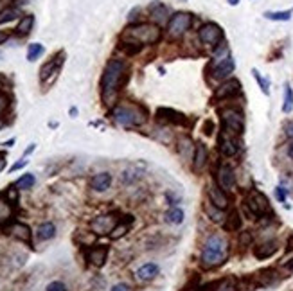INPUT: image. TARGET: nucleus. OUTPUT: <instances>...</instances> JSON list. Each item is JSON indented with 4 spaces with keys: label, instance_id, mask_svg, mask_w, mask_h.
<instances>
[{
    "label": "nucleus",
    "instance_id": "1",
    "mask_svg": "<svg viewBox=\"0 0 293 291\" xmlns=\"http://www.w3.org/2000/svg\"><path fill=\"white\" fill-rule=\"evenodd\" d=\"M162 36V31L157 24H132L121 34V47L128 54H135L144 45H155Z\"/></svg>",
    "mask_w": 293,
    "mask_h": 291
},
{
    "label": "nucleus",
    "instance_id": "2",
    "mask_svg": "<svg viewBox=\"0 0 293 291\" xmlns=\"http://www.w3.org/2000/svg\"><path fill=\"white\" fill-rule=\"evenodd\" d=\"M126 78H128V63L119 57H111L104 67L103 78H101V97L104 104L108 106L115 104V99Z\"/></svg>",
    "mask_w": 293,
    "mask_h": 291
},
{
    "label": "nucleus",
    "instance_id": "3",
    "mask_svg": "<svg viewBox=\"0 0 293 291\" xmlns=\"http://www.w3.org/2000/svg\"><path fill=\"white\" fill-rule=\"evenodd\" d=\"M228 257V243L218 234H212L207 238L205 245L200 254V264L205 270H214L221 264L227 263Z\"/></svg>",
    "mask_w": 293,
    "mask_h": 291
},
{
    "label": "nucleus",
    "instance_id": "4",
    "mask_svg": "<svg viewBox=\"0 0 293 291\" xmlns=\"http://www.w3.org/2000/svg\"><path fill=\"white\" fill-rule=\"evenodd\" d=\"M111 119L117 126L133 130V128H141L148 121V111L139 104L132 103H121L111 108Z\"/></svg>",
    "mask_w": 293,
    "mask_h": 291
},
{
    "label": "nucleus",
    "instance_id": "5",
    "mask_svg": "<svg viewBox=\"0 0 293 291\" xmlns=\"http://www.w3.org/2000/svg\"><path fill=\"white\" fill-rule=\"evenodd\" d=\"M221 123L225 132L238 137L243 135L245 119H243V113L238 108H225V110H221Z\"/></svg>",
    "mask_w": 293,
    "mask_h": 291
},
{
    "label": "nucleus",
    "instance_id": "6",
    "mask_svg": "<svg viewBox=\"0 0 293 291\" xmlns=\"http://www.w3.org/2000/svg\"><path fill=\"white\" fill-rule=\"evenodd\" d=\"M198 40L202 41L203 45L216 49L219 43L225 41V34H223V29L219 27L218 24L209 22V24L202 25V27L198 29Z\"/></svg>",
    "mask_w": 293,
    "mask_h": 291
},
{
    "label": "nucleus",
    "instance_id": "7",
    "mask_svg": "<svg viewBox=\"0 0 293 291\" xmlns=\"http://www.w3.org/2000/svg\"><path fill=\"white\" fill-rule=\"evenodd\" d=\"M193 18L191 13H174L167 22V34L171 38H182L193 25Z\"/></svg>",
    "mask_w": 293,
    "mask_h": 291
},
{
    "label": "nucleus",
    "instance_id": "8",
    "mask_svg": "<svg viewBox=\"0 0 293 291\" xmlns=\"http://www.w3.org/2000/svg\"><path fill=\"white\" fill-rule=\"evenodd\" d=\"M245 207H247L248 212L256 217H263L264 214L270 212L268 198L264 196L263 193H259V191H250L248 193L247 200H245Z\"/></svg>",
    "mask_w": 293,
    "mask_h": 291
},
{
    "label": "nucleus",
    "instance_id": "9",
    "mask_svg": "<svg viewBox=\"0 0 293 291\" xmlns=\"http://www.w3.org/2000/svg\"><path fill=\"white\" fill-rule=\"evenodd\" d=\"M63 57H65V54L63 52H58L56 56L52 57V60H49V62L45 63V65L40 69V79L41 83H45V85H50V83L54 81V79L58 78L60 70H62V65H63Z\"/></svg>",
    "mask_w": 293,
    "mask_h": 291
},
{
    "label": "nucleus",
    "instance_id": "10",
    "mask_svg": "<svg viewBox=\"0 0 293 291\" xmlns=\"http://www.w3.org/2000/svg\"><path fill=\"white\" fill-rule=\"evenodd\" d=\"M219 153H221L225 158H232L240 153V142H238V135H232V133L221 130L218 139Z\"/></svg>",
    "mask_w": 293,
    "mask_h": 291
},
{
    "label": "nucleus",
    "instance_id": "11",
    "mask_svg": "<svg viewBox=\"0 0 293 291\" xmlns=\"http://www.w3.org/2000/svg\"><path fill=\"white\" fill-rule=\"evenodd\" d=\"M216 184L223 191H232L236 187V172L228 164H221L216 171Z\"/></svg>",
    "mask_w": 293,
    "mask_h": 291
},
{
    "label": "nucleus",
    "instance_id": "12",
    "mask_svg": "<svg viewBox=\"0 0 293 291\" xmlns=\"http://www.w3.org/2000/svg\"><path fill=\"white\" fill-rule=\"evenodd\" d=\"M234 69H236L234 57L228 54V56H225L223 60H218V62L214 63V67H212V78L214 79H227V78H230Z\"/></svg>",
    "mask_w": 293,
    "mask_h": 291
},
{
    "label": "nucleus",
    "instance_id": "13",
    "mask_svg": "<svg viewBox=\"0 0 293 291\" xmlns=\"http://www.w3.org/2000/svg\"><path fill=\"white\" fill-rule=\"evenodd\" d=\"M115 225H117V217H113L111 214H106V216L95 217L94 221H92V230L97 236H110V232L115 228Z\"/></svg>",
    "mask_w": 293,
    "mask_h": 291
},
{
    "label": "nucleus",
    "instance_id": "14",
    "mask_svg": "<svg viewBox=\"0 0 293 291\" xmlns=\"http://www.w3.org/2000/svg\"><path fill=\"white\" fill-rule=\"evenodd\" d=\"M15 217V203L6 196V193H0V228L11 225Z\"/></svg>",
    "mask_w": 293,
    "mask_h": 291
},
{
    "label": "nucleus",
    "instance_id": "15",
    "mask_svg": "<svg viewBox=\"0 0 293 291\" xmlns=\"http://www.w3.org/2000/svg\"><path fill=\"white\" fill-rule=\"evenodd\" d=\"M207 193H209V201H211L214 207H218V209L225 210L228 207V203H230L227 193H225V191H223V189L219 187L218 184H211V185H209Z\"/></svg>",
    "mask_w": 293,
    "mask_h": 291
},
{
    "label": "nucleus",
    "instance_id": "16",
    "mask_svg": "<svg viewBox=\"0 0 293 291\" xmlns=\"http://www.w3.org/2000/svg\"><path fill=\"white\" fill-rule=\"evenodd\" d=\"M85 255H87V261L92 266L101 268V266H104V263H106V259H108V246L95 245V246H92V248H88Z\"/></svg>",
    "mask_w": 293,
    "mask_h": 291
},
{
    "label": "nucleus",
    "instance_id": "17",
    "mask_svg": "<svg viewBox=\"0 0 293 291\" xmlns=\"http://www.w3.org/2000/svg\"><path fill=\"white\" fill-rule=\"evenodd\" d=\"M209 162V149L203 142L194 144V153H193V169L196 172L203 171Z\"/></svg>",
    "mask_w": 293,
    "mask_h": 291
},
{
    "label": "nucleus",
    "instance_id": "18",
    "mask_svg": "<svg viewBox=\"0 0 293 291\" xmlns=\"http://www.w3.org/2000/svg\"><path fill=\"white\" fill-rule=\"evenodd\" d=\"M241 92V83L238 79H228V81L223 83L219 88H216L214 97L216 99H230Z\"/></svg>",
    "mask_w": 293,
    "mask_h": 291
},
{
    "label": "nucleus",
    "instance_id": "19",
    "mask_svg": "<svg viewBox=\"0 0 293 291\" xmlns=\"http://www.w3.org/2000/svg\"><path fill=\"white\" fill-rule=\"evenodd\" d=\"M149 15H151V18L155 20V24L160 25V24H167L169 22V9H167V6L164 4V2H160V0H155V2H151L149 4Z\"/></svg>",
    "mask_w": 293,
    "mask_h": 291
},
{
    "label": "nucleus",
    "instance_id": "20",
    "mask_svg": "<svg viewBox=\"0 0 293 291\" xmlns=\"http://www.w3.org/2000/svg\"><path fill=\"white\" fill-rule=\"evenodd\" d=\"M157 121L162 124H184L186 117L171 108H158L157 110Z\"/></svg>",
    "mask_w": 293,
    "mask_h": 291
},
{
    "label": "nucleus",
    "instance_id": "21",
    "mask_svg": "<svg viewBox=\"0 0 293 291\" xmlns=\"http://www.w3.org/2000/svg\"><path fill=\"white\" fill-rule=\"evenodd\" d=\"M236 284H238V280H236L234 277H225V279H219L211 284H205V286H202L200 289L202 291H236Z\"/></svg>",
    "mask_w": 293,
    "mask_h": 291
},
{
    "label": "nucleus",
    "instance_id": "22",
    "mask_svg": "<svg viewBox=\"0 0 293 291\" xmlns=\"http://www.w3.org/2000/svg\"><path fill=\"white\" fill-rule=\"evenodd\" d=\"M111 182H113V178H111L110 172L103 171V172H97V174H94L90 180V187L94 189L95 193H104V191H108L111 185Z\"/></svg>",
    "mask_w": 293,
    "mask_h": 291
},
{
    "label": "nucleus",
    "instance_id": "23",
    "mask_svg": "<svg viewBox=\"0 0 293 291\" xmlns=\"http://www.w3.org/2000/svg\"><path fill=\"white\" fill-rule=\"evenodd\" d=\"M9 234H11L15 239H18V241L31 245V238H33V232H31L29 226L24 225V223H11V225H9Z\"/></svg>",
    "mask_w": 293,
    "mask_h": 291
},
{
    "label": "nucleus",
    "instance_id": "24",
    "mask_svg": "<svg viewBox=\"0 0 293 291\" xmlns=\"http://www.w3.org/2000/svg\"><path fill=\"white\" fill-rule=\"evenodd\" d=\"M160 273V268H158L157 263H146L142 264L139 270H137V279L141 280V282H149V280H153L157 275Z\"/></svg>",
    "mask_w": 293,
    "mask_h": 291
},
{
    "label": "nucleus",
    "instance_id": "25",
    "mask_svg": "<svg viewBox=\"0 0 293 291\" xmlns=\"http://www.w3.org/2000/svg\"><path fill=\"white\" fill-rule=\"evenodd\" d=\"M256 282L259 286H264V287H270V286H275L279 282V277H277V271L273 268H266V270H261L256 273Z\"/></svg>",
    "mask_w": 293,
    "mask_h": 291
},
{
    "label": "nucleus",
    "instance_id": "26",
    "mask_svg": "<svg viewBox=\"0 0 293 291\" xmlns=\"http://www.w3.org/2000/svg\"><path fill=\"white\" fill-rule=\"evenodd\" d=\"M277 248H279V246H277L275 241H266V243H263V245L254 248V255H256L259 261H263V259L272 257V255L277 252Z\"/></svg>",
    "mask_w": 293,
    "mask_h": 291
},
{
    "label": "nucleus",
    "instance_id": "27",
    "mask_svg": "<svg viewBox=\"0 0 293 291\" xmlns=\"http://www.w3.org/2000/svg\"><path fill=\"white\" fill-rule=\"evenodd\" d=\"M56 236V225L50 221L41 223L40 226L36 228V239L38 241H49Z\"/></svg>",
    "mask_w": 293,
    "mask_h": 291
},
{
    "label": "nucleus",
    "instance_id": "28",
    "mask_svg": "<svg viewBox=\"0 0 293 291\" xmlns=\"http://www.w3.org/2000/svg\"><path fill=\"white\" fill-rule=\"evenodd\" d=\"M164 217L165 223H169V225H182L184 219H186V212L182 209H178V207H171Z\"/></svg>",
    "mask_w": 293,
    "mask_h": 291
},
{
    "label": "nucleus",
    "instance_id": "29",
    "mask_svg": "<svg viewBox=\"0 0 293 291\" xmlns=\"http://www.w3.org/2000/svg\"><path fill=\"white\" fill-rule=\"evenodd\" d=\"M203 212H205L207 216H209V219H212L214 223H223L225 221V217H227L223 214V210L214 207L211 201H209V203H203Z\"/></svg>",
    "mask_w": 293,
    "mask_h": 291
},
{
    "label": "nucleus",
    "instance_id": "30",
    "mask_svg": "<svg viewBox=\"0 0 293 291\" xmlns=\"http://www.w3.org/2000/svg\"><path fill=\"white\" fill-rule=\"evenodd\" d=\"M34 184H36V178H34L33 172H25V174H22L13 185H15L18 191H29V189L34 187Z\"/></svg>",
    "mask_w": 293,
    "mask_h": 291
},
{
    "label": "nucleus",
    "instance_id": "31",
    "mask_svg": "<svg viewBox=\"0 0 293 291\" xmlns=\"http://www.w3.org/2000/svg\"><path fill=\"white\" fill-rule=\"evenodd\" d=\"M33 25H34V17L33 15H24L18 22V27H17V33L20 36H27V34L33 31Z\"/></svg>",
    "mask_w": 293,
    "mask_h": 291
},
{
    "label": "nucleus",
    "instance_id": "32",
    "mask_svg": "<svg viewBox=\"0 0 293 291\" xmlns=\"http://www.w3.org/2000/svg\"><path fill=\"white\" fill-rule=\"evenodd\" d=\"M223 226L225 230H230V232H236V230H240L241 226V216L238 210H232L227 217H225V221H223Z\"/></svg>",
    "mask_w": 293,
    "mask_h": 291
},
{
    "label": "nucleus",
    "instance_id": "33",
    "mask_svg": "<svg viewBox=\"0 0 293 291\" xmlns=\"http://www.w3.org/2000/svg\"><path fill=\"white\" fill-rule=\"evenodd\" d=\"M22 11L18 8H6L0 11V25L2 24H8V22L15 20V18H22Z\"/></svg>",
    "mask_w": 293,
    "mask_h": 291
},
{
    "label": "nucleus",
    "instance_id": "34",
    "mask_svg": "<svg viewBox=\"0 0 293 291\" xmlns=\"http://www.w3.org/2000/svg\"><path fill=\"white\" fill-rule=\"evenodd\" d=\"M293 110V88L289 83H284V99H282V113H289Z\"/></svg>",
    "mask_w": 293,
    "mask_h": 291
},
{
    "label": "nucleus",
    "instance_id": "35",
    "mask_svg": "<svg viewBox=\"0 0 293 291\" xmlns=\"http://www.w3.org/2000/svg\"><path fill=\"white\" fill-rule=\"evenodd\" d=\"M264 18L272 22H288L291 20V11H266Z\"/></svg>",
    "mask_w": 293,
    "mask_h": 291
},
{
    "label": "nucleus",
    "instance_id": "36",
    "mask_svg": "<svg viewBox=\"0 0 293 291\" xmlns=\"http://www.w3.org/2000/svg\"><path fill=\"white\" fill-rule=\"evenodd\" d=\"M252 76H254V79L257 81V85H259L261 92H263L264 95H270V79L263 78L257 69H252Z\"/></svg>",
    "mask_w": 293,
    "mask_h": 291
},
{
    "label": "nucleus",
    "instance_id": "37",
    "mask_svg": "<svg viewBox=\"0 0 293 291\" xmlns=\"http://www.w3.org/2000/svg\"><path fill=\"white\" fill-rule=\"evenodd\" d=\"M43 45H41V43H31L29 45V49H27V62H36L38 57L41 56V54H43Z\"/></svg>",
    "mask_w": 293,
    "mask_h": 291
},
{
    "label": "nucleus",
    "instance_id": "38",
    "mask_svg": "<svg viewBox=\"0 0 293 291\" xmlns=\"http://www.w3.org/2000/svg\"><path fill=\"white\" fill-rule=\"evenodd\" d=\"M128 230H130V223H126V225H124V223H117L115 228L110 232V238L113 239V241H117V239H121L123 236L128 234Z\"/></svg>",
    "mask_w": 293,
    "mask_h": 291
},
{
    "label": "nucleus",
    "instance_id": "39",
    "mask_svg": "<svg viewBox=\"0 0 293 291\" xmlns=\"http://www.w3.org/2000/svg\"><path fill=\"white\" fill-rule=\"evenodd\" d=\"M45 291H67V284L62 282V280H52L45 287Z\"/></svg>",
    "mask_w": 293,
    "mask_h": 291
},
{
    "label": "nucleus",
    "instance_id": "40",
    "mask_svg": "<svg viewBox=\"0 0 293 291\" xmlns=\"http://www.w3.org/2000/svg\"><path fill=\"white\" fill-rule=\"evenodd\" d=\"M9 110V97L0 90V117Z\"/></svg>",
    "mask_w": 293,
    "mask_h": 291
},
{
    "label": "nucleus",
    "instance_id": "41",
    "mask_svg": "<svg viewBox=\"0 0 293 291\" xmlns=\"http://www.w3.org/2000/svg\"><path fill=\"white\" fill-rule=\"evenodd\" d=\"M252 241H254V236H252V232H241V236H240V245L241 246H250L252 245Z\"/></svg>",
    "mask_w": 293,
    "mask_h": 291
},
{
    "label": "nucleus",
    "instance_id": "42",
    "mask_svg": "<svg viewBox=\"0 0 293 291\" xmlns=\"http://www.w3.org/2000/svg\"><path fill=\"white\" fill-rule=\"evenodd\" d=\"M282 132H284V135L288 137L289 140H293V119L286 121V123L282 124Z\"/></svg>",
    "mask_w": 293,
    "mask_h": 291
},
{
    "label": "nucleus",
    "instance_id": "43",
    "mask_svg": "<svg viewBox=\"0 0 293 291\" xmlns=\"http://www.w3.org/2000/svg\"><path fill=\"white\" fill-rule=\"evenodd\" d=\"M286 196H288V189L281 187V185L275 187V198L281 201V203H286Z\"/></svg>",
    "mask_w": 293,
    "mask_h": 291
},
{
    "label": "nucleus",
    "instance_id": "44",
    "mask_svg": "<svg viewBox=\"0 0 293 291\" xmlns=\"http://www.w3.org/2000/svg\"><path fill=\"white\" fill-rule=\"evenodd\" d=\"M29 164V160L27 158H22V160H18L17 164H13L11 165V169H9V171L11 172H15V171H18V169H22V167H25V165Z\"/></svg>",
    "mask_w": 293,
    "mask_h": 291
},
{
    "label": "nucleus",
    "instance_id": "45",
    "mask_svg": "<svg viewBox=\"0 0 293 291\" xmlns=\"http://www.w3.org/2000/svg\"><path fill=\"white\" fill-rule=\"evenodd\" d=\"M165 200H167V203H169L171 207H177L178 203H180V198L174 196V194H171V193H165Z\"/></svg>",
    "mask_w": 293,
    "mask_h": 291
},
{
    "label": "nucleus",
    "instance_id": "46",
    "mask_svg": "<svg viewBox=\"0 0 293 291\" xmlns=\"http://www.w3.org/2000/svg\"><path fill=\"white\" fill-rule=\"evenodd\" d=\"M110 291H130V286H128V284L121 282V284H115V286L111 287Z\"/></svg>",
    "mask_w": 293,
    "mask_h": 291
},
{
    "label": "nucleus",
    "instance_id": "47",
    "mask_svg": "<svg viewBox=\"0 0 293 291\" xmlns=\"http://www.w3.org/2000/svg\"><path fill=\"white\" fill-rule=\"evenodd\" d=\"M139 13H141V8H133L132 11H130V15H128V20L133 22L137 18V15H139Z\"/></svg>",
    "mask_w": 293,
    "mask_h": 291
},
{
    "label": "nucleus",
    "instance_id": "48",
    "mask_svg": "<svg viewBox=\"0 0 293 291\" xmlns=\"http://www.w3.org/2000/svg\"><path fill=\"white\" fill-rule=\"evenodd\" d=\"M34 149H36V144H29V148L25 149V153H24V155H25V156H27V155H31V153H33Z\"/></svg>",
    "mask_w": 293,
    "mask_h": 291
},
{
    "label": "nucleus",
    "instance_id": "49",
    "mask_svg": "<svg viewBox=\"0 0 293 291\" xmlns=\"http://www.w3.org/2000/svg\"><path fill=\"white\" fill-rule=\"evenodd\" d=\"M286 153H288V156H289V158L293 160V140H291V142L288 144V149H286Z\"/></svg>",
    "mask_w": 293,
    "mask_h": 291
},
{
    "label": "nucleus",
    "instance_id": "50",
    "mask_svg": "<svg viewBox=\"0 0 293 291\" xmlns=\"http://www.w3.org/2000/svg\"><path fill=\"white\" fill-rule=\"evenodd\" d=\"M8 33H4V31H0V43H4L6 40H8Z\"/></svg>",
    "mask_w": 293,
    "mask_h": 291
},
{
    "label": "nucleus",
    "instance_id": "51",
    "mask_svg": "<svg viewBox=\"0 0 293 291\" xmlns=\"http://www.w3.org/2000/svg\"><path fill=\"white\" fill-rule=\"evenodd\" d=\"M286 246H288V250H291V248H293V236L288 239V243H286Z\"/></svg>",
    "mask_w": 293,
    "mask_h": 291
},
{
    "label": "nucleus",
    "instance_id": "52",
    "mask_svg": "<svg viewBox=\"0 0 293 291\" xmlns=\"http://www.w3.org/2000/svg\"><path fill=\"white\" fill-rule=\"evenodd\" d=\"M13 144H15V139H11V140H8V142H4L2 146H6V148H11Z\"/></svg>",
    "mask_w": 293,
    "mask_h": 291
},
{
    "label": "nucleus",
    "instance_id": "53",
    "mask_svg": "<svg viewBox=\"0 0 293 291\" xmlns=\"http://www.w3.org/2000/svg\"><path fill=\"white\" fill-rule=\"evenodd\" d=\"M227 2L230 6H238V4H240V0H227Z\"/></svg>",
    "mask_w": 293,
    "mask_h": 291
},
{
    "label": "nucleus",
    "instance_id": "54",
    "mask_svg": "<svg viewBox=\"0 0 293 291\" xmlns=\"http://www.w3.org/2000/svg\"><path fill=\"white\" fill-rule=\"evenodd\" d=\"M4 165H6V158H0V171L4 169Z\"/></svg>",
    "mask_w": 293,
    "mask_h": 291
},
{
    "label": "nucleus",
    "instance_id": "55",
    "mask_svg": "<svg viewBox=\"0 0 293 291\" xmlns=\"http://www.w3.org/2000/svg\"><path fill=\"white\" fill-rule=\"evenodd\" d=\"M71 115L72 117H76V115H78V110H76V108H71Z\"/></svg>",
    "mask_w": 293,
    "mask_h": 291
},
{
    "label": "nucleus",
    "instance_id": "56",
    "mask_svg": "<svg viewBox=\"0 0 293 291\" xmlns=\"http://www.w3.org/2000/svg\"><path fill=\"white\" fill-rule=\"evenodd\" d=\"M0 158H4V153H0Z\"/></svg>",
    "mask_w": 293,
    "mask_h": 291
},
{
    "label": "nucleus",
    "instance_id": "57",
    "mask_svg": "<svg viewBox=\"0 0 293 291\" xmlns=\"http://www.w3.org/2000/svg\"><path fill=\"white\" fill-rule=\"evenodd\" d=\"M180 2H187V0H180Z\"/></svg>",
    "mask_w": 293,
    "mask_h": 291
}]
</instances>
